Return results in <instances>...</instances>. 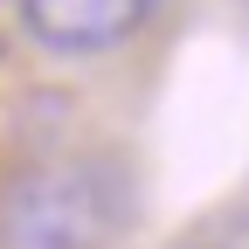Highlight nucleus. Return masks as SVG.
Returning <instances> with one entry per match:
<instances>
[{
  "mask_svg": "<svg viewBox=\"0 0 249 249\" xmlns=\"http://www.w3.org/2000/svg\"><path fill=\"white\" fill-rule=\"evenodd\" d=\"M124 229L132 180L111 160H49L0 194V249H118Z\"/></svg>",
  "mask_w": 249,
  "mask_h": 249,
  "instance_id": "1",
  "label": "nucleus"
},
{
  "mask_svg": "<svg viewBox=\"0 0 249 249\" xmlns=\"http://www.w3.org/2000/svg\"><path fill=\"white\" fill-rule=\"evenodd\" d=\"M152 14V0H21L28 35L55 55H97L132 42Z\"/></svg>",
  "mask_w": 249,
  "mask_h": 249,
  "instance_id": "2",
  "label": "nucleus"
},
{
  "mask_svg": "<svg viewBox=\"0 0 249 249\" xmlns=\"http://www.w3.org/2000/svg\"><path fill=\"white\" fill-rule=\"evenodd\" d=\"M214 249H249V208L235 214V222H229L222 235H214Z\"/></svg>",
  "mask_w": 249,
  "mask_h": 249,
  "instance_id": "3",
  "label": "nucleus"
}]
</instances>
